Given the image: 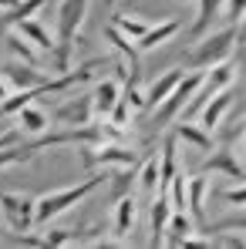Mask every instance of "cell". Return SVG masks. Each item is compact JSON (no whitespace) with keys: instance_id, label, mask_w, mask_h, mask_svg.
Returning a JSON list of instances; mask_svg holds the SVG:
<instances>
[{"instance_id":"21","label":"cell","mask_w":246,"mask_h":249,"mask_svg":"<svg viewBox=\"0 0 246 249\" xmlns=\"http://www.w3.org/2000/svg\"><path fill=\"white\" fill-rule=\"evenodd\" d=\"M3 44H7L10 57H17V61H27V64H38V68H41L44 54H41V51H38V47H34L31 41H27V37H24V34H20L17 27H14V31L7 34V41H3Z\"/></svg>"},{"instance_id":"23","label":"cell","mask_w":246,"mask_h":249,"mask_svg":"<svg viewBox=\"0 0 246 249\" xmlns=\"http://www.w3.org/2000/svg\"><path fill=\"white\" fill-rule=\"evenodd\" d=\"M138 172H135V185L142 196H155L159 192V155H149L138 162Z\"/></svg>"},{"instance_id":"24","label":"cell","mask_w":246,"mask_h":249,"mask_svg":"<svg viewBox=\"0 0 246 249\" xmlns=\"http://www.w3.org/2000/svg\"><path fill=\"white\" fill-rule=\"evenodd\" d=\"M112 27H118L125 37H132V41H138L149 27H152V20L149 17H142V14H118V10H112V20H108Z\"/></svg>"},{"instance_id":"13","label":"cell","mask_w":246,"mask_h":249,"mask_svg":"<svg viewBox=\"0 0 246 249\" xmlns=\"http://www.w3.org/2000/svg\"><path fill=\"white\" fill-rule=\"evenodd\" d=\"M105 41L125 57V64H128V81H138V74H142V61H138V47H135V41L125 37L122 31L112 27V24H105Z\"/></svg>"},{"instance_id":"8","label":"cell","mask_w":246,"mask_h":249,"mask_svg":"<svg viewBox=\"0 0 246 249\" xmlns=\"http://www.w3.org/2000/svg\"><path fill=\"white\" fill-rule=\"evenodd\" d=\"M91 122H95L91 94L68 98V101H61V105L51 111V124H61V128H81V124H91Z\"/></svg>"},{"instance_id":"25","label":"cell","mask_w":246,"mask_h":249,"mask_svg":"<svg viewBox=\"0 0 246 249\" xmlns=\"http://www.w3.org/2000/svg\"><path fill=\"white\" fill-rule=\"evenodd\" d=\"M47 3H51V0H17L14 7H7V10H3V24H7V27H14L17 20L34 17L41 7H47Z\"/></svg>"},{"instance_id":"9","label":"cell","mask_w":246,"mask_h":249,"mask_svg":"<svg viewBox=\"0 0 246 249\" xmlns=\"http://www.w3.org/2000/svg\"><path fill=\"white\" fill-rule=\"evenodd\" d=\"M199 172H206V175H226V178H236V182H243V178H246L243 162L236 159V152H233L229 145L212 148V155L199 165Z\"/></svg>"},{"instance_id":"14","label":"cell","mask_w":246,"mask_h":249,"mask_svg":"<svg viewBox=\"0 0 246 249\" xmlns=\"http://www.w3.org/2000/svg\"><path fill=\"white\" fill-rule=\"evenodd\" d=\"M125 78H101L95 81V91H91V108H95V118H108V111L115 108L118 94H122Z\"/></svg>"},{"instance_id":"29","label":"cell","mask_w":246,"mask_h":249,"mask_svg":"<svg viewBox=\"0 0 246 249\" xmlns=\"http://www.w3.org/2000/svg\"><path fill=\"white\" fill-rule=\"evenodd\" d=\"M219 14H223L226 20H233V24H240V17L246 14V0H223V7H219Z\"/></svg>"},{"instance_id":"5","label":"cell","mask_w":246,"mask_h":249,"mask_svg":"<svg viewBox=\"0 0 246 249\" xmlns=\"http://www.w3.org/2000/svg\"><path fill=\"white\" fill-rule=\"evenodd\" d=\"M199 81H203V71H192V74H182V78H179V84L172 88V94H169L162 105L155 108V124H159V128L169 124L179 111H182V108H186V105H189V98L196 94Z\"/></svg>"},{"instance_id":"33","label":"cell","mask_w":246,"mask_h":249,"mask_svg":"<svg viewBox=\"0 0 246 249\" xmlns=\"http://www.w3.org/2000/svg\"><path fill=\"white\" fill-rule=\"evenodd\" d=\"M17 0H0V10H7V7H14Z\"/></svg>"},{"instance_id":"10","label":"cell","mask_w":246,"mask_h":249,"mask_svg":"<svg viewBox=\"0 0 246 249\" xmlns=\"http://www.w3.org/2000/svg\"><path fill=\"white\" fill-rule=\"evenodd\" d=\"M135 215H138V202H135L132 192L122 196V199H115V209H112V236H115L118 246L132 239V232H135Z\"/></svg>"},{"instance_id":"19","label":"cell","mask_w":246,"mask_h":249,"mask_svg":"<svg viewBox=\"0 0 246 249\" xmlns=\"http://www.w3.org/2000/svg\"><path fill=\"white\" fill-rule=\"evenodd\" d=\"M14 118H17V128H20L24 135H44V131H51V128H54V124H51V115H47L44 108H38L34 101H31V105H24Z\"/></svg>"},{"instance_id":"18","label":"cell","mask_w":246,"mask_h":249,"mask_svg":"<svg viewBox=\"0 0 246 249\" xmlns=\"http://www.w3.org/2000/svg\"><path fill=\"white\" fill-rule=\"evenodd\" d=\"M179 78H182V68H169V71H162L155 81L145 88V108H159L165 98L172 94V88L179 84Z\"/></svg>"},{"instance_id":"30","label":"cell","mask_w":246,"mask_h":249,"mask_svg":"<svg viewBox=\"0 0 246 249\" xmlns=\"http://www.w3.org/2000/svg\"><path fill=\"white\" fill-rule=\"evenodd\" d=\"M223 199H226L229 206H236V209H246V178L236 182V185H229V189L223 192Z\"/></svg>"},{"instance_id":"2","label":"cell","mask_w":246,"mask_h":249,"mask_svg":"<svg viewBox=\"0 0 246 249\" xmlns=\"http://www.w3.org/2000/svg\"><path fill=\"white\" fill-rule=\"evenodd\" d=\"M105 185V175H88L75 185H61V189H51L44 196H34V226H47L51 219L64 215L68 209H75L78 202H84L91 192H98Z\"/></svg>"},{"instance_id":"16","label":"cell","mask_w":246,"mask_h":249,"mask_svg":"<svg viewBox=\"0 0 246 249\" xmlns=\"http://www.w3.org/2000/svg\"><path fill=\"white\" fill-rule=\"evenodd\" d=\"M206 192H209V178H206V172L192 175L189 185H186V212H189L196 222H206Z\"/></svg>"},{"instance_id":"4","label":"cell","mask_w":246,"mask_h":249,"mask_svg":"<svg viewBox=\"0 0 246 249\" xmlns=\"http://www.w3.org/2000/svg\"><path fill=\"white\" fill-rule=\"evenodd\" d=\"M81 152V162L88 168H132V165H138L142 162V155L135 152V148H128V145H122L118 138L112 142H95V145H81L78 148Z\"/></svg>"},{"instance_id":"28","label":"cell","mask_w":246,"mask_h":249,"mask_svg":"<svg viewBox=\"0 0 246 249\" xmlns=\"http://www.w3.org/2000/svg\"><path fill=\"white\" fill-rule=\"evenodd\" d=\"M132 185H135V165H132V168H118V172L112 175L108 192H112V199H122V196H128Z\"/></svg>"},{"instance_id":"31","label":"cell","mask_w":246,"mask_h":249,"mask_svg":"<svg viewBox=\"0 0 246 249\" xmlns=\"http://www.w3.org/2000/svg\"><path fill=\"white\" fill-rule=\"evenodd\" d=\"M10 91H14V88H10V81H7V78H3V74H0V101H3V98H7V94H10Z\"/></svg>"},{"instance_id":"37","label":"cell","mask_w":246,"mask_h":249,"mask_svg":"<svg viewBox=\"0 0 246 249\" xmlns=\"http://www.w3.org/2000/svg\"><path fill=\"white\" fill-rule=\"evenodd\" d=\"M243 124H246V118H243Z\"/></svg>"},{"instance_id":"17","label":"cell","mask_w":246,"mask_h":249,"mask_svg":"<svg viewBox=\"0 0 246 249\" xmlns=\"http://www.w3.org/2000/svg\"><path fill=\"white\" fill-rule=\"evenodd\" d=\"M196 232V219L182 209V212H175L172 209V215H169V222H165V236H162V246H182L186 243V236H192Z\"/></svg>"},{"instance_id":"26","label":"cell","mask_w":246,"mask_h":249,"mask_svg":"<svg viewBox=\"0 0 246 249\" xmlns=\"http://www.w3.org/2000/svg\"><path fill=\"white\" fill-rule=\"evenodd\" d=\"M196 3H199V14H196V20H192V37H203L206 31H209V24L219 17L223 0H196Z\"/></svg>"},{"instance_id":"12","label":"cell","mask_w":246,"mask_h":249,"mask_svg":"<svg viewBox=\"0 0 246 249\" xmlns=\"http://www.w3.org/2000/svg\"><path fill=\"white\" fill-rule=\"evenodd\" d=\"M229 105H233V88H223V91H216V94H209L203 101V115H199V124H203L206 131H216L223 118H226V111H229Z\"/></svg>"},{"instance_id":"7","label":"cell","mask_w":246,"mask_h":249,"mask_svg":"<svg viewBox=\"0 0 246 249\" xmlns=\"http://www.w3.org/2000/svg\"><path fill=\"white\" fill-rule=\"evenodd\" d=\"M0 74L10 81L14 91H41L47 78H51V71H41L38 64H27V61H7L3 68H0Z\"/></svg>"},{"instance_id":"1","label":"cell","mask_w":246,"mask_h":249,"mask_svg":"<svg viewBox=\"0 0 246 249\" xmlns=\"http://www.w3.org/2000/svg\"><path fill=\"white\" fill-rule=\"evenodd\" d=\"M88 7H91V0H57V34H54L57 37V47L51 54V64H54L51 74H61V71L71 68V54L78 47Z\"/></svg>"},{"instance_id":"20","label":"cell","mask_w":246,"mask_h":249,"mask_svg":"<svg viewBox=\"0 0 246 249\" xmlns=\"http://www.w3.org/2000/svg\"><path fill=\"white\" fill-rule=\"evenodd\" d=\"M152 239L149 246H162V236H165V222L172 215V202H169V192H155L152 196Z\"/></svg>"},{"instance_id":"6","label":"cell","mask_w":246,"mask_h":249,"mask_svg":"<svg viewBox=\"0 0 246 249\" xmlns=\"http://www.w3.org/2000/svg\"><path fill=\"white\" fill-rule=\"evenodd\" d=\"M0 212L14 232H27L34 226V196L27 192H0Z\"/></svg>"},{"instance_id":"3","label":"cell","mask_w":246,"mask_h":249,"mask_svg":"<svg viewBox=\"0 0 246 249\" xmlns=\"http://www.w3.org/2000/svg\"><path fill=\"white\" fill-rule=\"evenodd\" d=\"M236 27H226V31H216V34H209V37H196V44L189 47V54H186V68L189 71H206V68H212V64H219V61H226V57H233V51H236Z\"/></svg>"},{"instance_id":"32","label":"cell","mask_w":246,"mask_h":249,"mask_svg":"<svg viewBox=\"0 0 246 249\" xmlns=\"http://www.w3.org/2000/svg\"><path fill=\"white\" fill-rule=\"evenodd\" d=\"M236 37H240V44H246V14L240 17V31H236Z\"/></svg>"},{"instance_id":"15","label":"cell","mask_w":246,"mask_h":249,"mask_svg":"<svg viewBox=\"0 0 246 249\" xmlns=\"http://www.w3.org/2000/svg\"><path fill=\"white\" fill-rule=\"evenodd\" d=\"M14 27H17V31H20V34H24L31 44H34V47L41 51L47 61H51V54H54V47H57V37L47 31V24H44V20H38V17H27V20H17Z\"/></svg>"},{"instance_id":"34","label":"cell","mask_w":246,"mask_h":249,"mask_svg":"<svg viewBox=\"0 0 246 249\" xmlns=\"http://www.w3.org/2000/svg\"><path fill=\"white\" fill-rule=\"evenodd\" d=\"M115 3H118V0H105V7H108V14L115 10Z\"/></svg>"},{"instance_id":"27","label":"cell","mask_w":246,"mask_h":249,"mask_svg":"<svg viewBox=\"0 0 246 249\" xmlns=\"http://www.w3.org/2000/svg\"><path fill=\"white\" fill-rule=\"evenodd\" d=\"M81 243H88V239L75 229H51L44 236V246H81Z\"/></svg>"},{"instance_id":"22","label":"cell","mask_w":246,"mask_h":249,"mask_svg":"<svg viewBox=\"0 0 246 249\" xmlns=\"http://www.w3.org/2000/svg\"><path fill=\"white\" fill-rule=\"evenodd\" d=\"M175 138H182L186 145L199 148V152H212L216 142H212V131H206L203 124H192V122H179L175 124Z\"/></svg>"},{"instance_id":"11","label":"cell","mask_w":246,"mask_h":249,"mask_svg":"<svg viewBox=\"0 0 246 249\" xmlns=\"http://www.w3.org/2000/svg\"><path fill=\"white\" fill-rule=\"evenodd\" d=\"M182 31V20L179 17H155V24L135 41V47H138V54H145V51H155V47H162V44H169L175 34Z\"/></svg>"},{"instance_id":"35","label":"cell","mask_w":246,"mask_h":249,"mask_svg":"<svg viewBox=\"0 0 246 249\" xmlns=\"http://www.w3.org/2000/svg\"><path fill=\"white\" fill-rule=\"evenodd\" d=\"M243 135H246V124H243Z\"/></svg>"},{"instance_id":"36","label":"cell","mask_w":246,"mask_h":249,"mask_svg":"<svg viewBox=\"0 0 246 249\" xmlns=\"http://www.w3.org/2000/svg\"><path fill=\"white\" fill-rule=\"evenodd\" d=\"M182 3H189V0H182Z\"/></svg>"}]
</instances>
